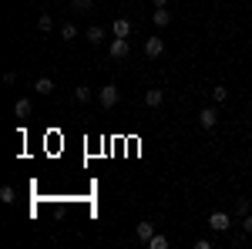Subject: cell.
I'll return each instance as SVG.
<instances>
[{"label":"cell","instance_id":"6da1fadb","mask_svg":"<svg viewBox=\"0 0 252 249\" xmlns=\"http://www.w3.org/2000/svg\"><path fill=\"white\" fill-rule=\"evenodd\" d=\"M209 229H215V232H229L232 229V212H212L209 215Z\"/></svg>","mask_w":252,"mask_h":249},{"label":"cell","instance_id":"7a4b0ae2","mask_svg":"<svg viewBox=\"0 0 252 249\" xmlns=\"http://www.w3.org/2000/svg\"><path fill=\"white\" fill-rule=\"evenodd\" d=\"M108 54H111L115 61L128 58V54H131V40H128V37H111V44H108Z\"/></svg>","mask_w":252,"mask_h":249},{"label":"cell","instance_id":"3957f363","mask_svg":"<svg viewBox=\"0 0 252 249\" xmlns=\"http://www.w3.org/2000/svg\"><path fill=\"white\" fill-rule=\"evenodd\" d=\"M121 91H118V84H104L101 91H97V101H101V108H115Z\"/></svg>","mask_w":252,"mask_h":249},{"label":"cell","instance_id":"277c9868","mask_svg":"<svg viewBox=\"0 0 252 249\" xmlns=\"http://www.w3.org/2000/svg\"><path fill=\"white\" fill-rule=\"evenodd\" d=\"M198 125H202V128H205V132H212L215 125H219V111H215L212 105H205V108H202V111H198Z\"/></svg>","mask_w":252,"mask_h":249},{"label":"cell","instance_id":"5b68a950","mask_svg":"<svg viewBox=\"0 0 252 249\" xmlns=\"http://www.w3.org/2000/svg\"><path fill=\"white\" fill-rule=\"evenodd\" d=\"M145 54H148V58H161V54H165V40L161 37H148L145 40Z\"/></svg>","mask_w":252,"mask_h":249},{"label":"cell","instance_id":"8992f818","mask_svg":"<svg viewBox=\"0 0 252 249\" xmlns=\"http://www.w3.org/2000/svg\"><path fill=\"white\" fill-rule=\"evenodd\" d=\"M14 115L17 118H31L34 115V101H31V98H17V101H14Z\"/></svg>","mask_w":252,"mask_h":249},{"label":"cell","instance_id":"52a82bcc","mask_svg":"<svg viewBox=\"0 0 252 249\" xmlns=\"http://www.w3.org/2000/svg\"><path fill=\"white\" fill-rule=\"evenodd\" d=\"M111 34H115V37H131V20L118 17L115 24H111Z\"/></svg>","mask_w":252,"mask_h":249},{"label":"cell","instance_id":"ba28073f","mask_svg":"<svg viewBox=\"0 0 252 249\" xmlns=\"http://www.w3.org/2000/svg\"><path fill=\"white\" fill-rule=\"evenodd\" d=\"M135 236L141 239V243H148V239L155 236V222H148V219H141V222L135 226Z\"/></svg>","mask_w":252,"mask_h":249},{"label":"cell","instance_id":"9c48e42d","mask_svg":"<svg viewBox=\"0 0 252 249\" xmlns=\"http://www.w3.org/2000/svg\"><path fill=\"white\" fill-rule=\"evenodd\" d=\"M152 20H155V27H168V24H172L168 7H155V10H152Z\"/></svg>","mask_w":252,"mask_h":249},{"label":"cell","instance_id":"30bf717a","mask_svg":"<svg viewBox=\"0 0 252 249\" xmlns=\"http://www.w3.org/2000/svg\"><path fill=\"white\" fill-rule=\"evenodd\" d=\"M145 246H148V249H168V246H172V239H168L165 232H155V236H152Z\"/></svg>","mask_w":252,"mask_h":249},{"label":"cell","instance_id":"8fae6325","mask_svg":"<svg viewBox=\"0 0 252 249\" xmlns=\"http://www.w3.org/2000/svg\"><path fill=\"white\" fill-rule=\"evenodd\" d=\"M84 40H88L91 47H101V40H104V31H101V27H88V31H84Z\"/></svg>","mask_w":252,"mask_h":249},{"label":"cell","instance_id":"7c38bea8","mask_svg":"<svg viewBox=\"0 0 252 249\" xmlns=\"http://www.w3.org/2000/svg\"><path fill=\"white\" fill-rule=\"evenodd\" d=\"M161 101H165V91H161V88H152V91H145V105H148V108H158Z\"/></svg>","mask_w":252,"mask_h":249},{"label":"cell","instance_id":"4fadbf2b","mask_svg":"<svg viewBox=\"0 0 252 249\" xmlns=\"http://www.w3.org/2000/svg\"><path fill=\"white\" fill-rule=\"evenodd\" d=\"M249 212H252V202H249V199H235V209H232L235 219H246Z\"/></svg>","mask_w":252,"mask_h":249},{"label":"cell","instance_id":"5bb4252c","mask_svg":"<svg viewBox=\"0 0 252 249\" xmlns=\"http://www.w3.org/2000/svg\"><path fill=\"white\" fill-rule=\"evenodd\" d=\"M91 98H94V91H91L88 84H78V88H74V101H78V105H88Z\"/></svg>","mask_w":252,"mask_h":249},{"label":"cell","instance_id":"9a60e30c","mask_svg":"<svg viewBox=\"0 0 252 249\" xmlns=\"http://www.w3.org/2000/svg\"><path fill=\"white\" fill-rule=\"evenodd\" d=\"M34 91H37V95H51V91H54V81H51V77H37V81H34Z\"/></svg>","mask_w":252,"mask_h":249},{"label":"cell","instance_id":"2e32d148","mask_svg":"<svg viewBox=\"0 0 252 249\" xmlns=\"http://www.w3.org/2000/svg\"><path fill=\"white\" fill-rule=\"evenodd\" d=\"M0 202H3V206H14V202H17V189H14V185H3V189H0Z\"/></svg>","mask_w":252,"mask_h":249},{"label":"cell","instance_id":"e0dca14e","mask_svg":"<svg viewBox=\"0 0 252 249\" xmlns=\"http://www.w3.org/2000/svg\"><path fill=\"white\" fill-rule=\"evenodd\" d=\"M74 37H81V31L67 20V24H61V40H74Z\"/></svg>","mask_w":252,"mask_h":249},{"label":"cell","instance_id":"ac0fdd59","mask_svg":"<svg viewBox=\"0 0 252 249\" xmlns=\"http://www.w3.org/2000/svg\"><path fill=\"white\" fill-rule=\"evenodd\" d=\"M94 3H97V0H74L71 10H74V14H88V10H94Z\"/></svg>","mask_w":252,"mask_h":249},{"label":"cell","instance_id":"d6986e66","mask_svg":"<svg viewBox=\"0 0 252 249\" xmlns=\"http://www.w3.org/2000/svg\"><path fill=\"white\" fill-rule=\"evenodd\" d=\"M225 98H229V88H225V84H215V88H212V101H215V105H222Z\"/></svg>","mask_w":252,"mask_h":249},{"label":"cell","instance_id":"ffe728a7","mask_svg":"<svg viewBox=\"0 0 252 249\" xmlns=\"http://www.w3.org/2000/svg\"><path fill=\"white\" fill-rule=\"evenodd\" d=\"M37 27L44 31V34H47V31L54 27V17H51V14H40V17H37Z\"/></svg>","mask_w":252,"mask_h":249},{"label":"cell","instance_id":"44dd1931","mask_svg":"<svg viewBox=\"0 0 252 249\" xmlns=\"http://www.w3.org/2000/svg\"><path fill=\"white\" fill-rule=\"evenodd\" d=\"M242 232H246V236H252V212L242 219Z\"/></svg>","mask_w":252,"mask_h":249},{"label":"cell","instance_id":"7402d4cb","mask_svg":"<svg viewBox=\"0 0 252 249\" xmlns=\"http://www.w3.org/2000/svg\"><path fill=\"white\" fill-rule=\"evenodd\" d=\"M152 3H155V7H168V0H152Z\"/></svg>","mask_w":252,"mask_h":249}]
</instances>
